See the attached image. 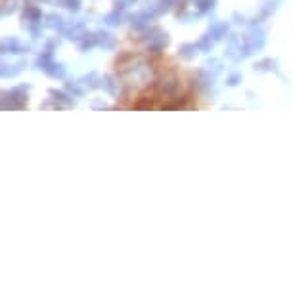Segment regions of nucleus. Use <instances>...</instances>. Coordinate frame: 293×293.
Instances as JSON below:
<instances>
[{
	"mask_svg": "<svg viewBox=\"0 0 293 293\" xmlns=\"http://www.w3.org/2000/svg\"><path fill=\"white\" fill-rule=\"evenodd\" d=\"M267 44V29L261 23H249L247 25V33L243 37V46H241V56L249 58L253 54L261 52Z\"/></svg>",
	"mask_w": 293,
	"mask_h": 293,
	"instance_id": "nucleus-1",
	"label": "nucleus"
},
{
	"mask_svg": "<svg viewBox=\"0 0 293 293\" xmlns=\"http://www.w3.org/2000/svg\"><path fill=\"white\" fill-rule=\"evenodd\" d=\"M35 66L39 67L44 75H48L50 79L64 80L66 79V75H67L66 66H64V64H60V62H56V60H54V52H50V50H42V52L37 56Z\"/></svg>",
	"mask_w": 293,
	"mask_h": 293,
	"instance_id": "nucleus-2",
	"label": "nucleus"
},
{
	"mask_svg": "<svg viewBox=\"0 0 293 293\" xmlns=\"http://www.w3.org/2000/svg\"><path fill=\"white\" fill-rule=\"evenodd\" d=\"M140 42H144L147 52L151 54H161L167 46H169V35L165 31H161L159 27H147L142 31V37H140Z\"/></svg>",
	"mask_w": 293,
	"mask_h": 293,
	"instance_id": "nucleus-3",
	"label": "nucleus"
},
{
	"mask_svg": "<svg viewBox=\"0 0 293 293\" xmlns=\"http://www.w3.org/2000/svg\"><path fill=\"white\" fill-rule=\"evenodd\" d=\"M29 84H17L13 88L2 90V109H25Z\"/></svg>",
	"mask_w": 293,
	"mask_h": 293,
	"instance_id": "nucleus-4",
	"label": "nucleus"
},
{
	"mask_svg": "<svg viewBox=\"0 0 293 293\" xmlns=\"http://www.w3.org/2000/svg\"><path fill=\"white\" fill-rule=\"evenodd\" d=\"M155 90L161 96H176L180 92V79H178V75L173 73V71L163 73L159 79L155 80Z\"/></svg>",
	"mask_w": 293,
	"mask_h": 293,
	"instance_id": "nucleus-5",
	"label": "nucleus"
},
{
	"mask_svg": "<svg viewBox=\"0 0 293 293\" xmlns=\"http://www.w3.org/2000/svg\"><path fill=\"white\" fill-rule=\"evenodd\" d=\"M84 33H86V25H84V21L82 19H75V21H69L67 19L64 29L60 31V35L67 40H75V42H79L82 37H84Z\"/></svg>",
	"mask_w": 293,
	"mask_h": 293,
	"instance_id": "nucleus-6",
	"label": "nucleus"
},
{
	"mask_svg": "<svg viewBox=\"0 0 293 293\" xmlns=\"http://www.w3.org/2000/svg\"><path fill=\"white\" fill-rule=\"evenodd\" d=\"M129 21H131V27H133L134 31H144L147 27L151 25V21H155V17L151 15V13L147 12V10H138V12H134L129 15Z\"/></svg>",
	"mask_w": 293,
	"mask_h": 293,
	"instance_id": "nucleus-7",
	"label": "nucleus"
},
{
	"mask_svg": "<svg viewBox=\"0 0 293 293\" xmlns=\"http://www.w3.org/2000/svg\"><path fill=\"white\" fill-rule=\"evenodd\" d=\"M29 50H31V46L23 44L17 37H6L0 44V52L4 56H8V54H25Z\"/></svg>",
	"mask_w": 293,
	"mask_h": 293,
	"instance_id": "nucleus-8",
	"label": "nucleus"
},
{
	"mask_svg": "<svg viewBox=\"0 0 293 293\" xmlns=\"http://www.w3.org/2000/svg\"><path fill=\"white\" fill-rule=\"evenodd\" d=\"M171 8H173V0H146V6H144V10H147L155 19L171 12Z\"/></svg>",
	"mask_w": 293,
	"mask_h": 293,
	"instance_id": "nucleus-9",
	"label": "nucleus"
},
{
	"mask_svg": "<svg viewBox=\"0 0 293 293\" xmlns=\"http://www.w3.org/2000/svg\"><path fill=\"white\" fill-rule=\"evenodd\" d=\"M241 46H243V39H241L240 35H230L228 37V44H226V58L230 60H234V62H240L243 60V56H241Z\"/></svg>",
	"mask_w": 293,
	"mask_h": 293,
	"instance_id": "nucleus-10",
	"label": "nucleus"
},
{
	"mask_svg": "<svg viewBox=\"0 0 293 293\" xmlns=\"http://www.w3.org/2000/svg\"><path fill=\"white\" fill-rule=\"evenodd\" d=\"M282 4V0H261V10H259V15L253 17L251 21L253 23H261L263 19L270 17L272 13L278 10V6Z\"/></svg>",
	"mask_w": 293,
	"mask_h": 293,
	"instance_id": "nucleus-11",
	"label": "nucleus"
},
{
	"mask_svg": "<svg viewBox=\"0 0 293 293\" xmlns=\"http://www.w3.org/2000/svg\"><path fill=\"white\" fill-rule=\"evenodd\" d=\"M194 79H196V86H198L200 90H203V92H209V90H213L215 77L211 75V73H207L203 67H200V69L196 71Z\"/></svg>",
	"mask_w": 293,
	"mask_h": 293,
	"instance_id": "nucleus-12",
	"label": "nucleus"
},
{
	"mask_svg": "<svg viewBox=\"0 0 293 293\" xmlns=\"http://www.w3.org/2000/svg\"><path fill=\"white\" fill-rule=\"evenodd\" d=\"M228 29H230L228 21H211L209 27H207V35H209L215 42H219V40L226 39Z\"/></svg>",
	"mask_w": 293,
	"mask_h": 293,
	"instance_id": "nucleus-13",
	"label": "nucleus"
},
{
	"mask_svg": "<svg viewBox=\"0 0 293 293\" xmlns=\"http://www.w3.org/2000/svg\"><path fill=\"white\" fill-rule=\"evenodd\" d=\"M27 66V60H19L17 64H8V62H2V67H0V75L2 79H12L15 75H19Z\"/></svg>",
	"mask_w": 293,
	"mask_h": 293,
	"instance_id": "nucleus-14",
	"label": "nucleus"
},
{
	"mask_svg": "<svg viewBox=\"0 0 293 293\" xmlns=\"http://www.w3.org/2000/svg\"><path fill=\"white\" fill-rule=\"evenodd\" d=\"M96 39H98V48H102V50H115V46H117L115 35H111L109 31H104V29L96 31Z\"/></svg>",
	"mask_w": 293,
	"mask_h": 293,
	"instance_id": "nucleus-15",
	"label": "nucleus"
},
{
	"mask_svg": "<svg viewBox=\"0 0 293 293\" xmlns=\"http://www.w3.org/2000/svg\"><path fill=\"white\" fill-rule=\"evenodd\" d=\"M48 96H50V100L58 102V104H60L62 107H73V106H75V100H73V96L67 92L66 88H64V90L50 88V90H48Z\"/></svg>",
	"mask_w": 293,
	"mask_h": 293,
	"instance_id": "nucleus-16",
	"label": "nucleus"
},
{
	"mask_svg": "<svg viewBox=\"0 0 293 293\" xmlns=\"http://www.w3.org/2000/svg\"><path fill=\"white\" fill-rule=\"evenodd\" d=\"M42 10H40L37 4L33 2H27L23 6V12H21V23H27V21H42Z\"/></svg>",
	"mask_w": 293,
	"mask_h": 293,
	"instance_id": "nucleus-17",
	"label": "nucleus"
},
{
	"mask_svg": "<svg viewBox=\"0 0 293 293\" xmlns=\"http://www.w3.org/2000/svg\"><path fill=\"white\" fill-rule=\"evenodd\" d=\"M66 17L64 15H60V13H44L42 15V25L46 27V29H52V31H62L64 25H66Z\"/></svg>",
	"mask_w": 293,
	"mask_h": 293,
	"instance_id": "nucleus-18",
	"label": "nucleus"
},
{
	"mask_svg": "<svg viewBox=\"0 0 293 293\" xmlns=\"http://www.w3.org/2000/svg\"><path fill=\"white\" fill-rule=\"evenodd\" d=\"M79 82L86 88V90H96V88L102 86V77H100L96 71H90V73L82 75V77L79 79Z\"/></svg>",
	"mask_w": 293,
	"mask_h": 293,
	"instance_id": "nucleus-19",
	"label": "nucleus"
},
{
	"mask_svg": "<svg viewBox=\"0 0 293 293\" xmlns=\"http://www.w3.org/2000/svg\"><path fill=\"white\" fill-rule=\"evenodd\" d=\"M125 19H127V17H125L123 10L113 8L111 12H107L106 15H104V25H107V27H119V25H123V21H125Z\"/></svg>",
	"mask_w": 293,
	"mask_h": 293,
	"instance_id": "nucleus-20",
	"label": "nucleus"
},
{
	"mask_svg": "<svg viewBox=\"0 0 293 293\" xmlns=\"http://www.w3.org/2000/svg\"><path fill=\"white\" fill-rule=\"evenodd\" d=\"M77 46H79L80 52H90L92 48H96L98 46V39H96V31H92V33H84V37L77 42Z\"/></svg>",
	"mask_w": 293,
	"mask_h": 293,
	"instance_id": "nucleus-21",
	"label": "nucleus"
},
{
	"mask_svg": "<svg viewBox=\"0 0 293 293\" xmlns=\"http://www.w3.org/2000/svg\"><path fill=\"white\" fill-rule=\"evenodd\" d=\"M198 52H200V48H198V44H194V42H184V44L178 46V58H180V60H186V62L194 60Z\"/></svg>",
	"mask_w": 293,
	"mask_h": 293,
	"instance_id": "nucleus-22",
	"label": "nucleus"
},
{
	"mask_svg": "<svg viewBox=\"0 0 293 293\" xmlns=\"http://www.w3.org/2000/svg\"><path fill=\"white\" fill-rule=\"evenodd\" d=\"M253 69L259 71V73H270V71H276V69H278V62L272 60V58H263V60H259V62L255 64Z\"/></svg>",
	"mask_w": 293,
	"mask_h": 293,
	"instance_id": "nucleus-23",
	"label": "nucleus"
},
{
	"mask_svg": "<svg viewBox=\"0 0 293 293\" xmlns=\"http://www.w3.org/2000/svg\"><path fill=\"white\" fill-rule=\"evenodd\" d=\"M201 67H203L207 73H211L215 79H217V77L222 73V69H224V67H222V62H220L219 58H209V60H207V62H205Z\"/></svg>",
	"mask_w": 293,
	"mask_h": 293,
	"instance_id": "nucleus-24",
	"label": "nucleus"
},
{
	"mask_svg": "<svg viewBox=\"0 0 293 293\" xmlns=\"http://www.w3.org/2000/svg\"><path fill=\"white\" fill-rule=\"evenodd\" d=\"M117 79L113 75H104L102 77V88L106 90L109 96H117Z\"/></svg>",
	"mask_w": 293,
	"mask_h": 293,
	"instance_id": "nucleus-25",
	"label": "nucleus"
},
{
	"mask_svg": "<svg viewBox=\"0 0 293 293\" xmlns=\"http://www.w3.org/2000/svg\"><path fill=\"white\" fill-rule=\"evenodd\" d=\"M19 10V0H2V6H0V13L4 15V17H8V15H12Z\"/></svg>",
	"mask_w": 293,
	"mask_h": 293,
	"instance_id": "nucleus-26",
	"label": "nucleus"
},
{
	"mask_svg": "<svg viewBox=\"0 0 293 293\" xmlns=\"http://www.w3.org/2000/svg\"><path fill=\"white\" fill-rule=\"evenodd\" d=\"M198 44V48H200V52H205V54H209L211 50H213V46H215V40L205 33V35H201V39L196 42Z\"/></svg>",
	"mask_w": 293,
	"mask_h": 293,
	"instance_id": "nucleus-27",
	"label": "nucleus"
},
{
	"mask_svg": "<svg viewBox=\"0 0 293 293\" xmlns=\"http://www.w3.org/2000/svg\"><path fill=\"white\" fill-rule=\"evenodd\" d=\"M66 90L71 94L73 98H82L86 88H84L80 82H73V80H71V82H66Z\"/></svg>",
	"mask_w": 293,
	"mask_h": 293,
	"instance_id": "nucleus-28",
	"label": "nucleus"
},
{
	"mask_svg": "<svg viewBox=\"0 0 293 293\" xmlns=\"http://www.w3.org/2000/svg\"><path fill=\"white\" fill-rule=\"evenodd\" d=\"M215 4H217V0H198V2H196V10H198L201 15H205V13L213 12Z\"/></svg>",
	"mask_w": 293,
	"mask_h": 293,
	"instance_id": "nucleus-29",
	"label": "nucleus"
},
{
	"mask_svg": "<svg viewBox=\"0 0 293 293\" xmlns=\"http://www.w3.org/2000/svg\"><path fill=\"white\" fill-rule=\"evenodd\" d=\"M80 6H82V0H64V8L73 13L79 12Z\"/></svg>",
	"mask_w": 293,
	"mask_h": 293,
	"instance_id": "nucleus-30",
	"label": "nucleus"
},
{
	"mask_svg": "<svg viewBox=\"0 0 293 293\" xmlns=\"http://www.w3.org/2000/svg\"><path fill=\"white\" fill-rule=\"evenodd\" d=\"M241 79H243V75L241 73H238V71H234V73H230L226 77V84L228 86H238L241 82Z\"/></svg>",
	"mask_w": 293,
	"mask_h": 293,
	"instance_id": "nucleus-31",
	"label": "nucleus"
},
{
	"mask_svg": "<svg viewBox=\"0 0 293 293\" xmlns=\"http://www.w3.org/2000/svg\"><path fill=\"white\" fill-rule=\"evenodd\" d=\"M58 44H60V40H58V37L56 39H50L48 42H46V46H44V50H50V52H54L56 48H58Z\"/></svg>",
	"mask_w": 293,
	"mask_h": 293,
	"instance_id": "nucleus-32",
	"label": "nucleus"
},
{
	"mask_svg": "<svg viewBox=\"0 0 293 293\" xmlns=\"http://www.w3.org/2000/svg\"><path fill=\"white\" fill-rule=\"evenodd\" d=\"M232 19H234V23H236V25H243V23H245V17H243V15H240L238 12L232 15Z\"/></svg>",
	"mask_w": 293,
	"mask_h": 293,
	"instance_id": "nucleus-33",
	"label": "nucleus"
},
{
	"mask_svg": "<svg viewBox=\"0 0 293 293\" xmlns=\"http://www.w3.org/2000/svg\"><path fill=\"white\" fill-rule=\"evenodd\" d=\"M113 6H115L117 10H123V12L129 8V4H127V2H123V0H115V2H113Z\"/></svg>",
	"mask_w": 293,
	"mask_h": 293,
	"instance_id": "nucleus-34",
	"label": "nucleus"
},
{
	"mask_svg": "<svg viewBox=\"0 0 293 293\" xmlns=\"http://www.w3.org/2000/svg\"><path fill=\"white\" fill-rule=\"evenodd\" d=\"M92 109H109V106L104 102H92Z\"/></svg>",
	"mask_w": 293,
	"mask_h": 293,
	"instance_id": "nucleus-35",
	"label": "nucleus"
},
{
	"mask_svg": "<svg viewBox=\"0 0 293 293\" xmlns=\"http://www.w3.org/2000/svg\"><path fill=\"white\" fill-rule=\"evenodd\" d=\"M25 2H33V4H48V0H25Z\"/></svg>",
	"mask_w": 293,
	"mask_h": 293,
	"instance_id": "nucleus-36",
	"label": "nucleus"
},
{
	"mask_svg": "<svg viewBox=\"0 0 293 293\" xmlns=\"http://www.w3.org/2000/svg\"><path fill=\"white\" fill-rule=\"evenodd\" d=\"M123 2H127V4L131 6V4H134V2H138V0H123Z\"/></svg>",
	"mask_w": 293,
	"mask_h": 293,
	"instance_id": "nucleus-37",
	"label": "nucleus"
},
{
	"mask_svg": "<svg viewBox=\"0 0 293 293\" xmlns=\"http://www.w3.org/2000/svg\"><path fill=\"white\" fill-rule=\"evenodd\" d=\"M182 2H184V0H182Z\"/></svg>",
	"mask_w": 293,
	"mask_h": 293,
	"instance_id": "nucleus-38",
	"label": "nucleus"
},
{
	"mask_svg": "<svg viewBox=\"0 0 293 293\" xmlns=\"http://www.w3.org/2000/svg\"><path fill=\"white\" fill-rule=\"evenodd\" d=\"M196 2H198V0H196Z\"/></svg>",
	"mask_w": 293,
	"mask_h": 293,
	"instance_id": "nucleus-39",
	"label": "nucleus"
}]
</instances>
